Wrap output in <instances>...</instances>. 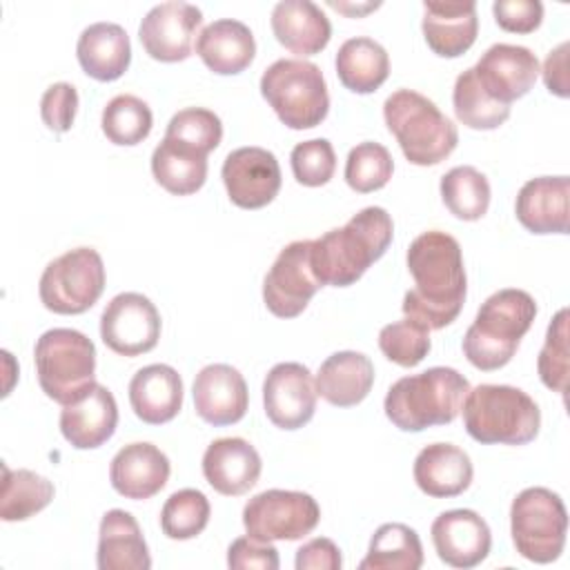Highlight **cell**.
Wrapping results in <instances>:
<instances>
[{
  "mask_svg": "<svg viewBox=\"0 0 570 570\" xmlns=\"http://www.w3.org/2000/svg\"><path fill=\"white\" fill-rule=\"evenodd\" d=\"M196 53L218 76L240 73L256 56L254 33L240 20H214L198 33Z\"/></svg>",
  "mask_w": 570,
  "mask_h": 570,
  "instance_id": "29",
  "label": "cell"
},
{
  "mask_svg": "<svg viewBox=\"0 0 570 570\" xmlns=\"http://www.w3.org/2000/svg\"><path fill=\"white\" fill-rule=\"evenodd\" d=\"M292 174L305 187H321L330 183L336 169V154L327 138H312L298 142L292 154Z\"/></svg>",
  "mask_w": 570,
  "mask_h": 570,
  "instance_id": "44",
  "label": "cell"
},
{
  "mask_svg": "<svg viewBox=\"0 0 570 570\" xmlns=\"http://www.w3.org/2000/svg\"><path fill=\"white\" fill-rule=\"evenodd\" d=\"M485 94L503 105L525 96L539 76L537 56L521 45H492L472 67Z\"/></svg>",
  "mask_w": 570,
  "mask_h": 570,
  "instance_id": "17",
  "label": "cell"
},
{
  "mask_svg": "<svg viewBox=\"0 0 570 570\" xmlns=\"http://www.w3.org/2000/svg\"><path fill=\"white\" fill-rule=\"evenodd\" d=\"M78 111V91L69 82H53L45 89L40 98V116L42 122L58 134L71 129Z\"/></svg>",
  "mask_w": 570,
  "mask_h": 570,
  "instance_id": "45",
  "label": "cell"
},
{
  "mask_svg": "<svg viewBox=\"0 0 570 570\" xmlns=\"http://www.w3.org/2000/svg\"><path fill=\"white\" fill-rule=\"evenodd\" d=\"M102 134L109 142L131 147L142 142L154 125L149 105L131 94H120L111 98L102 109Z\"/></svg>",
  "mask_w": 570,
  "mask_h": 570,
  "instance_id": "38",
  "label": "cell"
},
{
  "mask_svg": "<svg viewBox=\"0 0 570 570\" xmlns=\"http://www.w3.org/2000/svg\"><path fill=\"white\" fill-rule=\"evenodd\" d=\"M412 474L423 494L450 499L470 488L474 470L465 450L452 443H432L416 454Z\"/></svg>",
  "mask_w": 570,
  "mask_h": 570,
  "instance_id": "26",
  "label": "cell"
},
{
  "mask_svg": "<svg viewBox=\"0 0 570 570\" xmlns=\"http://www.w3.org/2000/svg\"><path fill=\"white\" fill-rule=\"evenodd\" d=\"M323 287L312 267V240L285 245L263 281L265 307L278 318L298 316Z\"/></svg>",
  "mask_w": 570,
  "mask_h": 570,
  "instance_id": "12",
  "label": "cell"
},
{
  "mask_svg": "<svg viewBox=\"0 0 570 570\" xmlns=\"http://www.w3.org/2000/svg\"><path fill=\"white\" fill-rule=\"evenodd\" d=\"M379 347L387 361L401 367H414L428 356L432 347L430 330L419 321L405 316L396 323L385 325L379 332Z\"/></svg>",
  "mask_w": 570,
  "mask_h": 570,
  "instance_id": "42",
  "label": "cell"
},
{
  "mask_svg": "<svg viewBox=\"0 0 570 570\" xmlns=\"http://www.w3.org/2000/svg\"><path fill=\"white\" fill-rule=\"evenodd\" d=\"M534 316L537 303L528 292L517 287L494 292L483 301L474 323L465 330L461 343L465 358L483 372L508 365Z\"/></svg>",
  "mask_w": 570,
  "mask_h": 570,
  "instance_id": "3",
  "label": "cell"
},
{
  "mask_svg": "<svg viewBox=\"0 0 570 570\" xmlns=\"http://www.w3.org/2000/svg\"><path fill=\"white\" fill-rule=\"evenodd\" d=\"M76 58L82 71L94 80H118L131 62L129 36L116 22H94L82 29L76 45Z\"/></svg>",
  "mask_w": 570,
  "mask_h": 570,
  "instance_id": "31",
  "label": "cell"
},
{
  "mask_svg": "<svg viewBox=\"0 0 570 570\" xmlns=\"http://www.w3.org/2000/svg\"><path fill=\"white\" fill-rule=\"evenodd\" d=\"M392 171L394 160L390 151L372 140L352 147L345 160V183L358 194H370L385 187L392 178Z\"/></svg>",
  "mask_w": 570,
  "mask_h": 570,
  "instance_id": "41",
  "label": "cell"
},
{
  "mask_svg": "<svg viewBox=\"0 0 570 570\" xmlns=\"http://www.w3.org/2000/svg\"><path fill=\"white\" fill-rule=\"evenodd\" d=\"M227 566L232 570H276L278 568V550L267 541H256L249 534L238 537L227 548Z\"/></svg>",
  "mask_w": 570,
  "mask_h": 570,
  "instance_id": "47",
  "label": "cell"
},
{
  "mask_svg": "<svg viewBox=\"0 0 570 570\" xmlns=\"http://www.w3.org/2000/svg\"><path fill=\"white\" fill-rule=\"evenodd\" d=\"M171 463L154 443H129L116 452L109 465L111 488L131 501H145L158 494L169 481Z\"/></svg>",
  "mask_w": 570,
  "mask_h": 570,
  "instance_id": "20",
  "label": "cell"
},
{
  "mask_svg": "<svg viewBox=\"0 0 570 570\" xmlns=\"http://www.w3.org/2000/svg\"><path fill=\"white\" fill-rule=\"evenodd\" d=\"M321 521V508L307 492L265 490L243 508L245 532L256 541H298Z\"/></svg>",
  "mask_w": 570,
  "mask_h": 570,
  "instance_id": "11",
  "label": "cell"
},
{
  "mask_svg": "<svg viewBox=\"0 0 570 570\" xmlns=\"http://www.w3.org/2000/svg\"><path fill=\"white\" fill-rule=\"evenodd\" d=\"M203 22V11L189 2H160L151 7L138 27V38L149 58L180 62L191 56L194 36Z\"/></svg>",
  "mask_w": 570,
  "mask_h": 570,
  "instance_id": "15",
  "label": "cell"
},
{
  "mask_svg": "<svg viewBox=\"0 0 570 570\" xmlns=\"http://www.w3.org/2000/svg\"><path fill=\"white\" fill-rule=\"evenodd\" d=\"M194 410L216 428L238 423L249 405V392L243 374L227 363L205 365L194 379Z\"/></svg>",
  "mask_w": 570,
  "mask_h": 570,
  "instance_id": "19",
  "label": "cell"
},
{
  "mask_svg": "<svg viewBox=\"0 0 570 570\" xmlns=\"http://www.w3.org/2000/svg\"><path fill=\"white\" fill-rule=\"evenodd\" d=\"M229 200L243 209L269 205L281 189L276 156L263 147H238L225 156L220 169Z\"/></svg>",
  "mask_w": 570,
  "mask_h": 570,
  "instance_id": "14",
  "label": "cell"
},
{
  "mask_svg": "<svg viewBox=\"0 0 570 570\" xmlns=\"http://www.w3.org/2000/svg\"><path fill=\"white\" fill-rule=\"evenodd\" d=\"M209 501L200 490L185 488L174 492L160 510V530L174 541L198 537L209 523Z\"/></svg>",
  "mask_w": 570,
  "mask_h": 570,
  "instance_id": "39",
  "label": "cell"
},
{
  "mask_svg": "<svg viewBox=\"0 0 570 570\" xmlns=\"http://www.w3.org/2000/svg\"><path fill=\"white\" fill-rule=\"evenodd\" d=\"M36 374L42 392L69 405L96 385V345L71 327L47 330L33 347Z\"/></svg>",
  "mask_w": 570,
  "mask_h": 570,
  "instance_id": "7",
  "label": "cell"
},
{
  "mask_svg": "<svg viewBox=\"0 0 570 570\" xmlns=\"http://www.w3.org/2000/svg\"><path fill=\"white\" fill-rule=\"evenodd\" d=\"M118 425V405L114 394L96 383L80 401L62 405L60 432L76 450H94L109 441Z\"/></svg>",
  "mask_w": 570,
  "mask_h": 570,
  "instance_id": "23",
  "label": "cell"
},
{
  "mask_svg": "<svg viewBox=\"0 0 570 570\" xmlns=\"http://www.w3.org/2000/svg\"><path fill=\"white\" fill-rule=\"evenodd\" d=\"M517 220L532 234H568L570 180L568 176L530 178L517 194Z\"/></svg>",
  "mask_w": 570,
  "mask_h": 570,
  "instance_id": "22",
  "label": "cell"
},
{
  "mask_svg": "<svg viewBox=\"0 0 570 570\" xmlns=\"http://www.w3.org/2000/svg\"><path fill=\"white\" fill-rule=\"evenodd\" d=\"M269 22L276 40L296 56L321 53L332 38V24L327 16L318 4L309 0L276 2Z\"/></svg>",
  "mask_w": 570,
  "mask_h": 570,
  "instance_id": "27",
  "label": "cell"
},
{
  "mask_svg": "<svg viewBox=\"0 0 570 570\" xmlns=\"http://www.w3.org/2000/svg\"><path fill=\"white\" fill-rule=\"evenodd\" d=\"M441 200L459 220H479L490 207V183L472 165L452 167L441 178Z\"/></svg>",
  "mask_w": 570,
  "mask_h": 570,
  "instance_id": "36",
  "label": "cell"
},
{
  "mask_svg": "<svg viewBox=\"0 0 570 570\" xmlns=\"http://www.w3.org/2000/svg\"><path fill=\"white\" fill-rule=\"evenodd\" d=\"M296 570H341L343 557L338 546L327 537H316L296 550Z\"/></svg>",
  "mask_w": 570,
  "mask_h": 570,
  "instance_id": "48",
  "label": "cell"
},
{
  "mask_svg": "<svg viewBox=\"0 0 570 570\" xmlns=\"http://www.w3.org/2000/svg\"><path fill=\"white\" fill-rule=\"evenodd\" d=\"M151 174L169 194L189 196L207 180V156L163 138L151 154Z\"/></svg>",
  "mask_w": 570,
  "mask_h": 570,
  "instance_id": "33",
  "label": "cell"
},
{
  "mask_svg": "<svg viewBox=\"0 0 570 570\" xmlns=\"http://www.w3.org/2000/svg\"><path fill=\"white\" fill-rule=\"evenodd\" d=\"M407 269L414 287L403 296V314L428 330H443L463 309L468 278L461 245L454 236L430 229L407 247Z\"/></svg>",
  "mask_w": 570,
  "mask_h": 570,
  "instance_id": "1",
  "label": "cell"
},
{
  "mask_svg": "<svg viewBox=\"0 0 570 570\" xmlns=\"http://www.w3.org/2000/svg\"><path fill=\"white\" fill-rule=\"evenodd\" d=\"M334 65L343 87L354 94H372L390 76L387 51L367 36L345 40L336 51Z\"/></svg>",
  "mask_w": 570,
  "mask_h": 570,
  "instance_id": "32",
  "label": "cell"
},
{
  "mask_svg": "<svg viewBox=\"0 0 570 570\" xmlns=\"http://www.w3.org/2000/svg\"><path fill=\"white\" fill-rule=\"evenodd\" d=\"M383 118L412 165H439L456 149V125L430 98L414 89L390 94L383 102Z\"/></svg>",
  "mask_w": 570,
  "mask_h": 570,
  "instance_id": "6",
  "label": "cell"
},
{
  "mask_svg": "<svg viewBox=\"0 0 570 570\" xmlns=\"http://www.w3.org/2000/svg\"><path fill=\"white\" fill-rule=\"evenodd\" d=\"M316 383L303 363H276L263 381L267 419L281 430H298L316 412Z\"/></svg>",
  "mask_w": 570,
  "mask_h": 570,
  "instance_id": "16",
  "label": "cell"
},
{
  "mask_svg": "<svg viewBox=\"0 0 570 570\" xmlns=\"http://www.w3.org/2000/svg\"><path fill=\"white\" fill-rule=\"evenodd\" d=\"M53 483L31 470H9L2 465L0 519L7 523L27 521L53 501Z\"/></svg>",
  "mask_w": 570,
  "mask_h": 570,
  "instance_id": "35",
  "label": "cell"
},
{
  "mask_svg": "<svg viewBox=\"0 0 570 570\" xmlns=\"http://www.w3.org/2000/svg\"><path fill=\"white\" fill-rule=\"evenodd\" d=\"M261 94L289 129H312L330 111V94L321 67L301 58H281L261 76Z\"/></svg>",
  "mask_w": 570,
  "mask_h": 570,
  "instance_id": "8",
  "label": "cell"
},
{
  "mask_svg": "<svg viewBox=\"0 0 570 570\" xmlns=\"http://www.w3.org/2000/svg\"><path fill=\"white\" fill-rule=\"evenodd\" d=\"M470 392V381L454 367H430L392 383L385 394V416L403 432H421L452 423Z\"/></svg>",
  "mask_w": 570,
  "mask_h": 570,
  "instance_id": "4",
  "label": "cell"
},
{
  "mask_svg": "<svg viewBox=\"0 0 570 570\" xmlns=\"http://www.w3.org/2000/svg\"><path fill=\"white\" fill-rule=\"evenodd\" d=\"M96 563L100 570H149L151 557L142 530L127 510H109L100 519Z\"/></svg>",
  "mask_w": 570,
  "mask_h": 570,
  "instance_id": "28",
  "label": "cell"
},
{
  "mask_svg": "<svg viewBox=\"0 0 570 570\" xmlns=\"http://www.w3.org/2000/svg\"><path fill=\"white\" fill-rule=\"evenodd\" d=\"M452 105H454L456 118L465 127L481 129V131L501 127L510 116V105H503L490 98L485 89L479 85L472 67L459 73L452 91Z\"/></svg>",
  "mask_w": 570,
  "mask_h": 570,
  "instance_id": "37",
  "label": "cell"
},
{
  "mask_svg": "<svg viewBox=\"0 0 570 570\" xmlns=\"http://www.w3.org/2000/svg\"><path fill=\"white\" fill-rule=\"evenodd\" d=\"M316 394L336 407L358 405L374 385L370 356L352 350L334 352L316 372Z\"/></svg>",
  "mask_w": 570,
  "mask_h": 570,
  "instance_id": "30",
  "label": "cell"
},
{
  "mask_svg": "<svg viewBox=\"0 0 570 570\" xmlns=\"http://www.w3.org/2000/svg\"><path fill=\"white\" fill-rule=\"evenodd\" d=\"M430 534L434 550L445 566L468 570L490 554L492 532L474 510L459 508L441 512L432 521Z\"/></svg>",
  "mask_w": 570,
  "mask_h": 570,
  "instance_id": "18",
  "label": "cell"
},
{
  "mask_svg": "<svg viewBox=\"0 0 570 570\" xmlns=\"http://www.w3.org/2000/svg\"><path fill=\"white\" fill-rule=\"evenodd\" d=\"M537 372L546 387L566 394L568 390V309H559L546 332V343L537 358Z\"/></svg>",
  "mask_w": 570,
  "mask_h": 570,
  "instance_id": "43",
  "label": "cell"
},
{
  "mask_svg": "<svg viewBox=\"0 0 570 570\" xmlns=\"http://www.w3.org/2000/svg\"><path fill=\"white\" fill-rule=\"evenodd\" d=\"M423 38L441 58L463 56L476 40V2H423Z\"/></svg>",
  "mask_w": 570,
  "mask_h": 570,
  "instance_id": "24",
  "label": "cell"
},
{
  "mask_svg": "<svg viewBox=\"0 0 570 570\" xmlns=\"http://www.w3.org/2000/svg\"><path fill=\"white\" fill-rule=\"evenodd\" d=\"M105 289V263L91 247H76L53 258L38 285L42 305L53 314H82Z\"/></svg>",
  "mask_w": 570,
  "mask_h": 570,
  "instance_id": "10",
  "label": "cell"
},
{
  "mask_svg": "<svg viewBox=\"0 0 570 570\" xmlns=\"http://www.w3.org/2000/svg\"><path fill=\"white\" fill-rule=\"evenodd\" d=\"M568 42L552 49L543 62V82L550 94L568 98Z\"/></svg>",
  "mask_w": 570,
  "mask_h": 570,
  "instance_id": "49",
  "label": "cell"
},
{
  "mask_svg": "<svg viewBox=\"0 0 570 570\" xmlns=\"http://www.w3.org/2000/svg\"><path fill=\"white\" fill-rule=\"evenodd\" d=\"M129 403L142 423H169L183 407L180 374L165 363L140 367L129 381Z\"/></svg>",
  "mask_w": 570,
  "mask_h": 570,
  "instance_id": "25",
  "label": "cell"
},
{
  "mask_svg": "<svg viewBox=\"0 0 570 570\" xmlns=\"http://www.w3.org/2000/svg\"><path fill=\"white\" fill-rule=\"evenodd\" d=\"M394 234V223L383 207H365L343 227L312 240V267L323 285L347 287L379 261Z\"/></svg>",
  "mask_w": 570,
  "mask_h": 570,
  "instance_id": "2",
  "label": "cell"
},
{
  "mask_svg": "<svg viewBox=\"0 0 570 570\" xmlns=\"http://www.w3.org/2000/svg\"><path fill=\"white\" fill-rule=\"evenodd\" d=\"M510 534L523 559L557 561L568 534V512L561 497L548 488L521 490L510 505Z\"/></svg>",
  "mask_w": 570,
  "mask_h": 570,
  "instance_id": "9",
  "label": "cell"
},
{
  "mask_svg": "<svg viewBox=\"0 0 570 570\" xmlns=\"http://www.w3.org/2000/svg\"><path fill=\"white\" fill-rule=\"evenodd\" d=\"M261 470V454L249 441L240 436L216 439L207 445L203 454L205 481L225 497H238L249 492L256 485Z\"/></svg>",
  "mask_w": 570,
  "mask_h": 570,
  "instance_id": "21",
  "label": "cell"
},
{
  "mask_svg": "<svg viewBox=\"0 0 570 570\" xmlns=\"http://www.w3.org/2000/svg\"><path fill=\"white\" fill-rule=\"evenodd\" d=\"M100 338L120 356L147 354L158 345L160 314L145 294L122 292L102 309Z\"/></svg>",
  "mask_w": 570,
  "mask_h": 570,
  "instance_id": "13",
  "label": "cell"
},
{
  "mask_svg": "<svg viewBox=\"0 0 570 570\" xmlns=\"http://www.w3.org/2000/svg\"><path fill=\"white\" fill-rule=\"evenodd\" d=\"M165 138L207 156L220 145L223 122L214 111L205 107H187L171 116L165 129Z\"/></svg>",
  "mask_w": 570,
  "mask_h": 570,
  "instance_id": "40",
  "label": "cell"
},
{
  "mask_svg": "<svg viewBox=\"0 0 570 570\" xmlns=\"http://www.w3.org/2000/svg\"><path fill=\"white\" fill-rule=\"evenodd\" d=\"M423 566V546L405 523H383L370 539L358 570H419Z\"/></svg>",
  "mask_w": 570,
  "mask_h": 570,
  "instance_id": "34",
  "label": "cell"
},
{
  "mask_svg": "<svg viewBox=\"0 0 570 570\" xmlns=\"http://www.w3.org/2000/svg\"><path fill=\"white\" fill-rule=\"evenodd\" d=\"M492 13L503 31L532 33L543 20V4L539 0H497Z\"/></svg>",
  "mask_w": 570,
  "mask_h": 570,
  "instance_id": "46",
  "label": "cell"
},
{
  "mask_svg": "<svg viewBox=\"0 0 570 570\" xmlns=\"http://www.w3.org/2000/svg\"><path fill=\"white\" fill-rule=\"evenodd\" d=\"M461 412L465 432L483 445H525L541 428L534 399L512 385H476L468 392Z\"/></svg>",
  "mask_w": 570,
  "mask_h": 570,
  "instance_id": "5",
  "label": "cell"
}]
</instances>
